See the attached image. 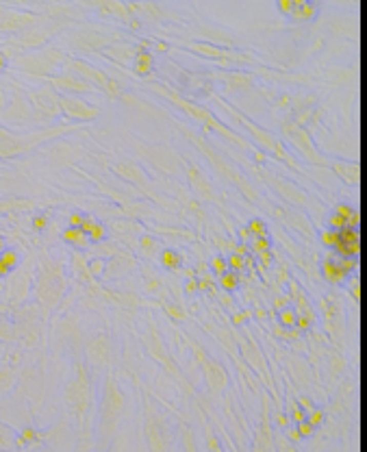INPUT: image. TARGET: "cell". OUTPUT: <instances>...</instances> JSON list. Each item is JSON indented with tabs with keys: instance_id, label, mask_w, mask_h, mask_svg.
I'll use <instances>...</instances> for the list:
<instances>
[{
	"instance_id": "94428289",
	"label": "cell",
	"mask_w": 367,
	"mask_h": 452,
	"mask_svg": "<svg viewBox=\"0 0 367 452\" xmlns=\"http://www.w3.org/2000/svg\"><path fill=\"white\" fill-rule=\"evenodd\" d=\"M259 259H261V263H263L265 267H270V265H272V259H274V254H272V250H270V252H263V254H259Z\"/></svg>"
},
{
	"instance_id": "2e32d148",
	"label": "cell",
	"mask_w": 367,
	"mask_h": 452,
	"mask_svg": "<svg viewBox=\"0 0 367 452\" xmlns=\"http://www.w3.org/2000/svg\"><path fill=\"white\" fill-rule=\"evenodd\" d=\"M113 172L120 174L122 179L131 181V183H146V172L133 161H120L113 165Z\"/></svg>"
},
{
	"instance_id": "be15d7a7",
	"label": "cell",
	"mask_w": 367,
	"mask_h": 452,
	"mask_svg": "<svg viewBox=\"0 0 367 452\" xmlns=\"http://www.w3.org/2000/svg\"><path fill=\"white\" fill-rule=\"evenodd\" d=\"M5 66H7V59H5V54H3V52H0V72H3V70H5Z\"/></svg>"
},
{
	"instance_id": "c3c4849f",
	"label": "cell",
	"mask_w": 367,
	"mask_h": 452,
	"mask_svg": "<svg viewBox=\"0 0 367 452\" xmlns=\"http://www.w3.org/2000/svg\"><path fill=\"white\" fill-rule=\"evenodd\" d=\"M293 426L298 428V433H300V437L302 439H307V437H313V433H315V428L311 426V424L304 420V422H300V424H293Z\"/></svg>"
},
{
	"instance_id": "11a10c76",
	"label": "cell",
	"mask_w": 367,
	"mask_h": 452,
	"mask_svg": "<svg viewBox=\"0 0 367 452\" xmlns=\"http://www.w3.org/2000/svg\"><path fill=\"white\" fill-rule=\"evenodd\" d=\"M278 11L282 15H291L293 11V0H278Z\"/></svg>"
},
{
	"instance_id": "816d5d0a",
	"label": "cell",
	"mask_w": 367,
	"mask_h": 452,
	"mask_svg": "<svg viewBox=\"0 0 367 452\" xmlns=\"http://www.w3.org/2000/svg\"><path fill=\"white\" fill-rule=\"evenodd\" d=\"M248 320H250V313H248V311H237L235 316H233V324H235V326H241V324H246Z\"/></svg>"
},
{
	"instance_id": "f907efd6",
	"label": "cell",
	"mask_w": 367,
	"mask_h": 452,
	"mask_svg": "<svg viewBox=\"0 0 367 452\" xmlns=\"http://www.w3.org/2000/svg\"><path fill=\"white\" fill-rule=\"evenodd\" d=\"M274 424H276V428H289L291 426V420H289V415H285V413H276L274 415Z\"/></svg>"
},
{
	"instance_id": "db71d44e",
	"label": "cell",
	"mask_w": 367,
	"mask_h": 452,
	"mask_svg": "<svg viewBox=\"0 0 367 452\" xmlns=\"http://www.w3.org/2000/svg\"><path fill=\"white\" fill-rule=\"evenodd\" d=\"M46 226H48V218H46L44 213H39V215L33 218V228H35V230H44Z\"/></svg>"
},
{
	"instance_id": "ba28073f",
	"label": "cell",
	"mask_w": 367,
	"mask_h": 452,
	"mask_svg": "<svg viewBox=\"0 0 367 452\" xmlns=\"http://www.w3.org/2000/svg\"><path fill=\"white\" fill-rule=\"evenodd\" d=\"M59 107H61V111L66 115L74 117V120H80V122H91V120L98 117V113H100V109L96 105H89V103H85V100H80L76 96H63V98H59Z\"/></svg>"
},
{
	"instance_id": "680465c9",
	"label": "cell",
	"mask_w": 367,
	"mask_h": 452,
	"mask_svg": "<svg viewBox=\"0 0 367 452\" xmlns=\"http://www.w3.org/2000/svg\"><path fill=\"white\" fill-rule=\"evenodd\" d=\"M165 311H168L174 320H185V313H182L178 307H165Z\"/></svg>"
},
{
	"instance_id": "03108f58",
	"label": "cell",
	"mask_w": 367,
	"mask_h": 452,
	"mask_svg": "<svg viewBox=\"0 0 367 452\" xmlns=\"http://www.w3.org/2000/svg\"><path fill=\"white\" fill-rule=\"evenodd\" d=\"M7 274H9V272L5 270V267H3V265H0V279H5V276H7Z\"/></svg>"
},
{
	"instance_id": "f546056e",
	"label": "cell",
	"mask_w": 367,
	"mask_h": 452,
	"mask_svg": "<svg viewBox=\"0 0 367 452\" xmlns=\"http://www.w3.org/2000/svg\"><path fill=\"white\" fill-rule=\"evenodd\" d=\"M15 433L11 428H7L0 424V452H9V450H15Z\"/></svg>"
},
{
	"instance_id": "f1b7e54d",
	"label": "cell",
	"mask_w": 367,
	"mask_h": 452,
	"mask_svg": "<svg viewBox=\"0 0 367 452\" xmlns=\"http://www.w3.org/2000/svg\"><path fill=\"white\" fill-rule=\"evenodd\" d=\"M296 322H298V313H296V309H293V307H287V309L278 311V324L285 330L296 328Z\"/></svg>"
},
{
	"instance_id": "e7e4bbea",
	"label": "cell",
	"mask_w": 367,
	"mask_h": 452,
	"mask_svg": "<svg viewBox=\"0 0 367 452\" xmlns=\"http://www.w3.org/2000/svg\"><path fill=\"white\" fill-rule=\"evenodd\" d=\"M5 248H7V242H5V237H3V235H0V252H3V250H5Z\"/></svg>"
},
{
	"instance_id": "4dcf8cb0",
	"label": "cell",
	"mask_w": 367,
	"mask_h": 452,
	"mask_svg": "<svg viewBox=\"0 0 367 452\" xmlns=\"http://www.w3.org/2000/svg\"><path fill=\"white\" fill-rule=\"evenodd\" d=\"M248 250H252L256 257L263 254V252H270L272 250V239L270 237H252L248 242Z\"/></svg>"
},
{
	"instance_id": "7dc6e473",
	"label": "cell",
	"mask_w": 367,
	"mask_h": 452,
	"mask_svg": "<svg viewBox=\"0 0 367 452\" xmlns=\"http://www.w3.org/2000/svg\"><path fill=\"white\" fill-rule=\"evenodd\" d=\"M87 267H89V274H94V276H103L105 270H107V263H105L103 259H94Z\"/></svg>"
},
{
	"instance_id": "bcb514c9",
	"label": "cell",
	"mask_w": 367,
	"mask_h": 452,
	"mask_svg": "<svg viewBox=\"0 0 367 452\" xmlns=\"http://www.w3.org/2000/svg\"><path fill=\"white\" fill-rule=\"evenodd\" d=\"M105 91H107V94L111 96V98H120V96H122V85H120L117 81L109 78V81H107V85H105Z\"/></svg>"
},
{
	"instance_id": "ac0fdd59",
	"label": "cell",
	"mask_w": 367,
	"mask_h": 452,
	"mask_svg": "<svg viewBox=\"0 0 367 452\" xmlns=\"http://www.w3.org/2000/svg\"><path fill=\"white\" fill-rule=\"evenodd\" d=\"M133 59H135V63H133L135 74L150 76L152 72H154V54H152V52H148V50H137Z\"/></svg>"
},
{
	"instance_id": "ab89813d",
	"label": "cell",
	"mask_w": 367,
	"mask_h": 452,
	"mask_svg": "<svg viewBox=\"0 0 367 452\" xmlns=\"http://www.w3.org/2000/svg\"><path fill=\"white\" fill-rule=\"evenodd\" d=\"M209 267H211V272H213L215 276H222L224 272H228V263H226V257H222V254H215L213 259H211Z\"/></svg>"
},
{
	"instance_id": "4fadbf2b",
	"label": "cell",
	"mask_w": 367,
	"mask_h": 452,
	"mask_svg": "<svg viewBox=\"0 0 367 452\" xmlns=\"http://www.w3.org/2000/svg\"><path fill=\"white\" fill-rule=\"evenodd\" d=\"M268 181L272 183V187L278 189V193L282 198L291 202V205H304L307 196H304V191L296 185V183H289L285 179H276V176H272V174H268Z\"/></svg>"
},
{
	"instance_id": "3957f363",
	"label": "cell",
	"mask_w": 367,
	"mask_h": 452,
	"mask_svg": "<svg viewBox=\"0 0 367 452\" xmlns=\"http://www.w3.org/2000/svg\"><path fill=\"white\" fill-rule=\"evenodd\" d=\"M89 400H91V387H89V376L85 367L78 365L76 378L68 387V409L74 415V422H83V418L89 411Z\"/></svg>"
},
{
	"instance_id": "b9f144b4",
	"label": "cell",
	"mask_w": 367,
	"mask_h": 452,
	"mask_svg": "<svg viewBox=\"0 0 367 452\" xmlns=\"http://www.w3.org/2000/svg\"><path fill=\"white\" fill-rule=\"evenodd\" d=\"M319 242H322V246H326V248H335L337 246V230L324 228L322 233H319Z\"/></svg>"
},
{
	"instance_id": "8992f818",
	"label": "cell",
	"mask_w": 367,
	"mask_h": 452,
	"mask_svg": "<svg viewBox=\"0 0 367 452\" xmlns=\"http://www.w3.org/2000/svg\"><path fill=\"white\" fill-rule=\"evenodd\" d=\"M285 135L291 140V144L296 146V148L307 156L309 161H313V163H319V165H326V161H324V156L317 152V148H315V144H313V140H311V135L302 128L298 122H287L285 126Z\"/></svg>"
},
{
	"instance_id": "7402d4cb",
	"label": "cell",
	"mask_w": 367,
	"mask_h": 452,
	"mask_svg": "<svg viewBox=\"0 0 367 452\" xmlns=\"http://www.w3.org/2000/svg\"><path fill=\"white\" fill-rule=\"evenodd\" d=\"M152 156H154V163H159V168H163L165 172H174L176 170V154H174L170 148H154L152 150Z\"/></svg>"
},
{
	"instance_id": "f5cc1de1",
	"label": "cell",
	"mask_w": 367,
	"mask_h": 452,
	"mask_svg": "<svg viewBox=\"0 0 367 452\" xmlns=\"http://www.w3.org/2000/svg\"><path fill=\"white\" fill-rule=\"evenodd\" d=\"M298 407H300L302 411H304V413H311V411L315 409V404H313V400H311V398H307V396H302V398L298 400Z\"/></svg>"
},
{
	"instance_id": "d4e9b609",
	"label": "cell",
	"mask_w": 367,
	"mask_h": 452,
	"mask_svg": "<svg viewBox=\"0 0 367 452\" xmlns=\"http://www.w3.org/2000/svg\"><path fill=\"white\" fill-rule=\"evenodd\" d=\"M217 285L222 287V291L224 293H233V291H237L239 289V285H241V276L237 274V272H224L222 276H217Z\"/></svg>"
},
{
	"instance_id": "5bb4252c",
	"label": "cell",
	"mask_w": 367,
	"mask_h": 452,
	"mask_svg": "<svg viewBox=\"0 0 367 452\" xmlns=\"http://www.w3.org/2000/svg\"><path fill=\"white\" fill-rule=\"evenodd\" d=\"M187 176H189V185L194 189V193L202 200H213V185L209 183V179L200 172L196 165H187Z\"/></svg>"
},
{
	"instance_id": "484cf974",
	"label": "cell",
	"mask_w": 367,
	"mask_h": 452,
	"mask_svg": "<svg viewBox=\"0 0 367 452\" xmlns=\"http://www.w3.org/2000/svg\"><path fill=\"white\" fill-rule=\"evenodd\" d=\"M35 100H42V107L39 109H44L46 113H52V115H57L59 111H61V107H59V98L52 94L50 89H46V91H42V94H37V98Z\"/></svg>"
},
{
	"instance_id": "e575fe53",
	"label": "cell",
	"mask_w": 367,
	"mask_h": 452,
	"mask_svg": "<svg viewBox=\"0 0 367 452\" xmlns=\"http://www.w3.org/2000/svg\"><path fill=\"white\" fill-rule=\"evenodd\" d=\"M107 52H109V57H115L117 61H126V59L135 57L137 50L133 48V46H115V48H109Z\"/></svg>"
},
{
	"instance_id": "4316f807",
	"label": "cell",
	"mask_w": 367,
	"mask_h": 452,
	"mask_svg": "<svg viewBox=\"0 0 367 452\" xmlns=\"http://www.w3.org/2000/svg\"><path fill=\"white\" fill-rule=\"evenodd\" d=\"M159 261H161V265L165 267V270H178L180 263H182V257L174 250V248H165V250H161V254H159Z\"/></svg>"
},
{
	"instance_id": "6da1fadb",
	"label": "cell",
	"mask_w": 367,
	"mask_h": 452,
	"mask_svg": "<svg viewBox=\"0 0 367 452\" xmlns=\"http://www.w3.org/2000/svg\"><path fill=\"white\" fill-rule=\"evenodd\" d=\"M126 407V398L120 389V385L113 378V374H109L105 378V387H103V400H100V433L105 437L111 439L117 422L122 418V411Z\"/></svg>"
},
{
	"instance_id": "603a6c76",
	"label": "cell",
	"mask_w": 367,
	"mask_h": 452,
	"mask_svg": "<svg viewBox=\"0 0 367 452\" xmlns=\"http://www.w3.org/2000/svg\"><path fill=\"white\" fill-rule=\"evenodd\" d=\"M333 213H337L339 218H343L348 226H352V228H359V226H361V213H359V211H356L354 207L345 205V202H341V205H337Z\"/></svg>"
},
{
	"instance_id": "f6af8a7d",
	"label": "cell",
	"mask_w": 367,
	"mask_h": 452,
	"mask_svg": "<svg viewBox=\"0 0 367 452\" xmlns=\"http://www.w3.org/2000/svg\"><path fill=\"white\" fill-rule=\"evenodd\" d=\"M289 420H291V424H300V422L307 420V413L298 407V402H293L289 407Z\"/></svg>"
},
{
	"instance_id": "7bdbcfd3",
	"label": "cell",
	"mask_w": 367,
	"mask_h": 452,
	"mask_svg": "<svg viewBox=\"0 0 367 452\" xmlns=\"http://www.w3.org/2000/svg\"><path fill=\"white\" fill-rule=\"evenodd\" d=\"M207 448H209V452H224L222 444H219V437L209 428H207Z\"/></svg>"
},
{
	"instance_id": "1f68e13d",
	"label": "cell",
	"mask_w": 367,
	"mask_h": 452,
	"mask_svg": "<svg viewBox=\"0 0 367 452\" xmlns=\"http://www.w3.org/2000/svg\"><path fill=\"white\" fill-rule=\"evenodd\" d=\"M17 263H20V254H17L13 248H5V250L0 252V265H3L7 272H11L13 267H17Z\"/></svg>"
},
{
	"instance_id": "9f6ffc18",
	"label": "cell",
	"mask_w": 367,
	"mask_h": 452,
	"mask_svg": "<svg viewBox=\"0 0 367 452\" xmlns=\"http://www.w3.org/2000/svg\"><path fill=\"white\" fill-rule=\"evenodd\" d=\"M291 298L289 296H278V298H274V309L276 311H280V309H287V307H291Z\"/></svg>"
},
{
	"instance_id": "ee69618b",
	"label": "cell",
	"mask_w": 367,
	"mask_h": 452,
	"mask_svg": "<svg viewBox=\"0 0 367 452\" xmlns=\"http://www.w3.org/2000/svg\"><path fill=\"white\" fill-rule=\"evenodd\" d=\"M182 450L185 452H198L196 441H194V433L187 430V428H182Z\"/></svg>"
},
{
	"instance_id": "cb8c5ba5",
	"label": "cell",
	"mask_w": 367,
	"mask_h": 452,
	"mask_svg": "<svg viewBox=\"0 0 367 452\" xmlns=\"http://www.w3.org/2000/svg\"><path fill=\"white\" fill-rule=\"evenodd\" d=\"M335 172L343 181H350V183H359V176H361L359 165H356V163H348V161H337L335 163Z\"/></svg>"
},
{
	"instance_id": "e0dca14e",
	"label": "cell",
	"mask_w": 367,
	"mask_h": 452,
	"mask_svg": "<svg viewBox=\"0 0 367 452\" xmlns=\"http://www.w3.org/2000/svg\"><path fill=\"white\" fill-rule=\"evenodd\" d=\"M322 276L330 285H341L348 279V274L341 270V267H339L337 259H330V257H326V259L322 261Z\"/></svg>"
},
{
	"instance_id": "7c38bea8",
	"label": "cell",
	"mask_w": 367,
	"mask_h": 452,
	"mask_svg": "<svg viewBox=\"0 0 367 452\" xmlns=\"http://www.w3.org/2000/svg\"><path fill=\"white\" fill-rule=\"evenodd\" d=\"M68 68L74 70V76H78V78H83V81H87L89 85H94L96 89H98V87H103V89H105L107 81H109V76L105 74V72L96 70L94 66H89V63H85V61H70V63H68Z\"/></svg>"
},
{
	"instance_id": "5b68a950",
	"label": "cell",
	"mask_w": 367,
	"mask_h": 452,
	"mask_svg": "<svg viewBox=\"0 0 367 452\" xmlns=\"http://www.w3.org/2000/svg\"><path fill=\"white\" fill-rule=\"evenodd\" d=\"M146 446H148V452H170V439L165 437L163 424L159 420V415L154 413V409L150 404H146Z\"/></svg>"
},
{
	"instance_id": "52a82bcc",
	"label": "cell",
	"mask_w": 367,
	"mask_h": 452,
	"mask_svg": "<svg viewBox=\"0 0 367 452\" xmlns=\"http://www.w3.org/2000/svg\"><path fill=\"white\" fill-rule=\"evenodd\" d=\"M333 250L339 254V259H359L361 254V230L345 226L337 233V246Z\"/></svg>"
},
{
	"instance_id": "9c48e42d",
	"label": "cell",
	"mask_w": 367,
	"mask_h": 452,
	"mask_svg": "<svg viewBox=\"0 0 367 452\" xmlns=\"http://www.w3.org/2000/svg\"><path fill=\"white\" fill-rule=\"evenodd\" d=\"M198 352V359L202 361V372H205V376H207V383H209V387H211V391L213 394H219V391H224L226 387H228V374H226V370L222 365H219L217 361H213L211 357H207L202 350H196Z\"/></svg>"
},
{
	"instance_id": "f35d334b",
	"label": "cell",
	"mask_w": 367,
	"mask_h": 452,
	"mask_svg": "<svg viewBox=\"0 0 367 452\" xmlns=\"http://www.w3.org/2000/svg\"><path fill=\"white\" fill-rule=\"evenodd\" d=\"M226 263H228V270L231 272H243L246 267H248V259L246 257H239V254H235V252H231V257L226 259Z\"/></svg>"
},
{
	"instance_id": "d6986e66",
	"label": "cell",
	"mask_w": 367,
	"mask_h": 452,
	"mask_svg": "<svg viewBox=\"0 0 367 452\" xmlns=\"http://www.w3.org/2000/svg\"><path fill=\"white\" fill-rule=\"evenodd\" d=\"M317 15V5L315 3H309V0H293V11L289 17L298 22H309L313 20Z\"/></svg>"
},
{
	"instance_id": "8d00e7d4",
	"label": "cell",
	"mask_w": 367,
	"mask_h": 452,
	"mask_svg": "<svg viewBox=\"0 0 367 452\" xmlns=\"http://www.w3.org/2000/svg\"><path fill=\"white\" fill-rule=\"evenodd\" d=\"M274 446H276V452H298L296 450V444H291V441L282 435V433H274Z\"/></svg>"
},
{
	"instance_id": "6f0895ef",
	"label": "cell",
	"mask_w": 367,
	"mask_h": 452,
	"mask_svg": "<svg viewBox=\"0 0 367 452\" xmlns=\"http://www.w3.org/2000/svg\"><path fill=\"white\" fill-rule=\"evenodd\" d=\"M83 220H85V213L83 211H74V213H70V226H80L83 224Z\"/></svg>"
},
{
	"instance_id": "9a60e30c",
	"label": "cell",
	"mask_w": 367,
	"mask_h": 452,
	"mask_svg": "<svg viewBox=\"0 0 367 452\" xmlns=\"http://www.w3.org/2000/svg\"><path fill=\"white\" fill-rule=\"evenodd\" d=\"M146 344H148V350L152 352V357L157 359V361H161V363L165 365V370H170L172 374H176V365L172 363L168 348L163 346V341H161V337L157 335V330H150L148 337H146Z\"/></svg>"
},
{
	"instance_id": "74e56055",
	"label": "cell",
	"mask_w": 367,
	"mask_h": 452,
	"mask_svg": "<svg viewBox=\"0 0 367 452\" xmlns=\"http://www.w3.org/2000/svg\"><path fill=\"white\" fill-rule=\"evenodd\" d=\"M139 246H141V252L148 254V257H154L159 252V242L154 237H150V235H144L139 239Z\"/></svg>"
},
{
	"instance_id": "83f0119b",
	"label": "cell",
	"mask_w": 367,
	"mask_h": 452,
	"mask_svg": "<svg viewBox=\"0 0 367 452\" xmlns=\"http://www.w3.org/2000/svg\"><path fill=\"white\" fill-rule=\"evenodd\" d=\"M74 452H96V435H94V430L85 428V430L80 433L78 444H76Z\"/></svg>"
},
{
	"instance_id": "7a4b0ae2",
	"label": "cell",
	"mask_w": 367,
	"mask_h": 452,
	"mask_svg": "<svg viewBox=\"0 0 367 452\" xmlns=\"http://www.w3.org/2000/svg\"><path fill=\"white\" fill-rule=\"evenodd\" d=\"M154 89H159L163 96H168L174 105H178V107L182 109V111H185L189 117H194L196 122H202V124H207L209 128H213V131H217V133L222 135V137H228V140H231V142L239 144V146H243V148H246V144L241 142V137H237L235 133L228 131L226 126L219 124L217 120L213 117V113L209 111V109H205V107H198V105H194V103H189V100H182V98H178L176 94H172V91H170L168 87H163V85H154Z\"/></svg>"
},
{
	"instance_id": "681fc988",
	"label": "cell",
	"mask_w": 367,
	"mask_h": 452,
	"mask_svg": "<svg viewBox=\"0 0 367 452\" xmlns=\"http://www.w3.org/2000/svg\"><path fill=\"white\" fill-rule=\"evenodd\" d=\"M194 48H196V50H200V52H205V54H209V57H222V54H224V52L219 50V48H213V46H202V44H196Z\"/></svg>"
},
{
	"instance_id": "d6a6232c",
	"label": "cell",
	"mask_w": 367,
	"mask_h": 452,
	"mask_svg": "<svg viewBox=\"0 0 367 452\" xmlns=\"http://www.w3.org/2000/svg\"><path fill=\"white\" fill-rule=\"evenodd\" d=\"M85 235L89 239V244H100V242H105V237H107V228H105L103 222H96V220H94Z\"/></svg>"
},
{
	"instance_id": "ffe728a7",
	"label": "cell",
	"mask_w": 367,
	"mask_h": 452,
	"mask_svg": "<svg viewBox=\"0 0 367 452\" xmlns=\"http://www.w3.org/2000/svg\"><path fill=\"white\" fill-rule=\"evenodd\" d=\"M61 239H63V242H66V244H70V246L78 248V250H85V248L89 246V239H87V235L83 233L80 228H76V226H68V228L61 233Z\"/></svg>"
},
{
	"instance_id": "8fae6325",
	"label": "cell",
	"mask_w": 367,
	"mask_h": 452,
	"mask_svg": "<svg viewBox=\"0 0 367 452\" xmlns=\"http://www.w3.org/2000/svg\"><path fill=\"white\" fill-rule=\"evenodd\" d=\"M85 359L87 363L94 367V370H103L109 365V359H111V341L107 335H98L87 344L85 350Z\"/></svg>"
},
{
	"instance_id": "44dd1931",
	"label": "cell",
	"mask_w": 367,
	"mask_h": 452,
	"mask_svg": "<svg viewBox=\"0 0 367 452\" xmlns=\"http://www.w3.org/2000/svg\"><path fill=\"white\" fill-rule=\"evenodd\" d=\"M54 85L61 89H70V91H98L94 85H89L87 81H83L78 76H61L54 81Z\"/></svg>"
},
{
	"instance_id": "91938a15",
	"label": "cell",
	"mask_w": 367,
	"mask_h": 452,
	"mask_svg": "<svg viewBox=\"0 0 367 452\" xmlns=\"http://www.w3.org/2000/svg\"><path fill=\"white\" fill-rule=\"evenodd\" d=\"M198 291V281L196 279H189L185 283V293H196Z\"/></svg>"
},
{
	"instance_id": "836d02e7",
	"label": "cell",
	"mask_w": 367,
	"mask_h": 452,
	"mask_svg": "<svg viewBox=\"0 0 367 452\" xmlns=\"http://www.w3.org/2000/svg\"><path fill=\"white\" fill-rule=\"evenodd\" d=\"M246 228H248V233H250V237H270L268 235V224H265L261 218H252Z\"/></svg>"
},
{
	"instance_id": "277c9868",
	"label": "cell",
	"mask_w": 367,
	"mask_h": 452,
	"mask_svg": "<svg viewBox=\"0 0 367 452\" xmlns=\"http://www.w3.org/2000/svg\"><path fill=\"white\" fill-rule=\"evenodd\" d=\"M233 115L239 120V122L250 131L252 135H254V140L259 142V146H263L265 150H270L272 154H276L278 159H282L285 163H289V165H293V161H291V156H289V152H287V148L282 146V142H278V137L276 135H272L270 131H265V128H261V126H256L250 117H243L241 113H237V111H233Z\"/></svg>"
},
{
	"instance_id": "6125c7cd",
	"label": "cell",
	"mask_w": 367,
	"mask_h": 452,
	"mask_svg": "<svg viewBox=\"0 0 367 452\" xmlns=\"http://www.w3.org/2000/svg\"><path fill=\"white\" fill-rule=\"evenodd\" d=\"M239 239H241V244H248V242H250V239H252V237H250V233H248V228H246V226H241V228H239Z\"/></svg>"
},
{
	"instance_id": "d590c367",
	"label": "cell",
	"mask_w": 367,
	"mask_h": 452,
	"mask_svg": "<svg viewBox=\"0 0 367 452\" xmlns=\"http://www.w3.org/2000/svg\"><path fill=\"white\" fill-rule=\"evenodd\" d=\"M39 437V433L35 430V428H24L20 435L15 437V448H24V446H29V444H33L35 439Z\"/></svg>"
},
{
	"instance_id": "60d3db41",
	"label": "cell",
	"mask_w": 367,
	"mask_h": 452,
	"mask_svg": "<svg viewBox=\"0 0 367 452\" xmlns=\"http://www.w3.org/2000/svg\"><path fill=\"white\" fill-rule=\"evenodd\" d=\"M324 420H326V413H324L322 409H317V407H315L313 411H311V413H307V422H309V424H311V426H313V428L322 426V424H324Z\"/></svg>"
},
{
	"instance_id": "30bf717a",
	"label": "cell",
	"mask_w": 367,
	"mask_h": 452,
	"mask_svg": "<svg viewBox=\"0 0 367 452\" xmlns=\"http://www.w3.org/2000/svg\"><path fill=\"white\" fill-rule=\"evenodd\" d=\"M252 452H276V446H274V430H272L270 402H268V398L263 400V418H261L259 428H256Z\"/></svg>"
}]
</instances>
